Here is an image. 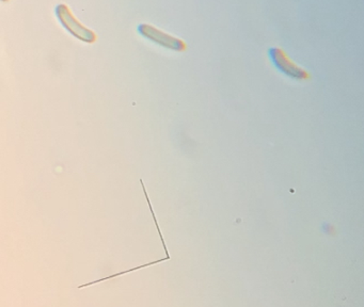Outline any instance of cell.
Wrapping results in <instances>:
<instances>
[{"instance_id":"6da1fadb","label":"cell","mask_w":364,"mask_h":307,"mask_svg":"<svg viewBox=\"0 0 364 307\" xmlns=\"http://www.w3.org/2000/svg\"><path fill=\"white\" fill-rule=\"evenodd\" d=\"M268 55L272 60L274 68L282 72L289 78L294 79L297 81H308L311 79L310 72L304 68H300L295 63L289 55L285 53L284 49L280 47H272L268 50Z\"/></svg>"},{"instance_id":"7a4b0ae2","label":"cell","mask_w":364,"mask_h":307,"mask_svg":"<svg viewBox=\"0 0 364 307\" xmlns=\"http://www.w3.org/2000/svg\"><path fill=\"white\" fill-rule=\"evenodd\" d=\"M57 16L59 21L63 23V27L78 40L85 43L92 44L97 40V34L92 30L85 27L78 19L74 16L72 11L70 10L67 4H59L56 8Z\"/></svg>"},{"instance_id":"3957f363","label":"cell","mask_w":364,"mask_h":307,"mask_svg":"<svg viewBox=\"0 0 364 307\" xmlns=\"http://www.w3.org/2000/svg\"><path fill=\"white\" fill-rule=\"evenodd\" d=\"M138 32L151 42L155 43V44L159 45L165 49H169V50L184 53L188 48L185 41L171 36V34L166 33L163 30L157 29L156 27L149 25V23L139 25Z\"/></svg>"},{"instance_id":"277c9868","label":"cell","mask_w":364,"mask_h":307,"mask_svg":"<svg viewBox=\"0 0 364 307\" xmlns=\"http://www.w3.org/2000/svg\"><path fill=\"white\" fill-rule=\"evenodd\" d=\"M1 1H3V2H7V1H9V0H1Z\"/></svg>"}]
</instances>
